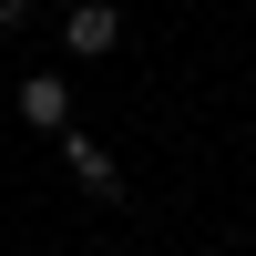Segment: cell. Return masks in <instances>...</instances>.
I'll return each mask as SVG.
<instances>
[{
	"instance_id": "1",
	"label": "cell",
	"mask_w": 256,
	"mask_h": 256,
	"mask_svg": "<svg viewBox=\"0 0 256 256\" xmlns=\"http://www.w3.org/2000/svg\"><path fill=\"white\" fill-rule=\"evenodd\" d=\"M10 102H20V123H31V134H72V82H62V72H31Z\"/></svg>"
},
{
	"instance_id": "2",
	"label": "cell",
	"mask_w": 256,
	"mask_h": 256,
	"mask_svg": "<svg viewBox=\"0 0 256 256\" xmlns=\"http://www.w3.org/2000/svg\"><path fill=\"white\" fill-rule=\"evenodd\" d=\"M62 164H72V184H82V195H123V164L102 154L92 134H62Z\"/></svg>"
},
{
	"instance_id": "3",
	"label": "cell",
	"mask_w": 256,
	"mask_h": 256,
	"mask_svg": "<svg viewBox=\"0 0 256 256\" xmlns=\"http://www.w3.org/2000/svg\"><path fill=\"white\" fill-rule=\"evenodd\" d=\"M62 41H72V52H113V41H123V10H113V0H82V10L62 20Z\"/></svg>"
}]
</instances>
